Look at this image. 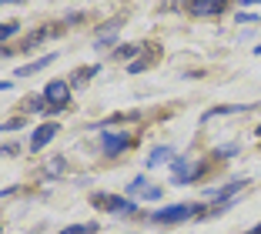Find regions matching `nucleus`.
<instances>
[{"instance_id": "nucleus-23", "label": "nucleus", "mask_w": 261, "mask_h": 234, "mask_svg": "<svg viewBox=\"0 0 261 234\" xmlns=\"http://www.w3.org/2000/svg\"><path fill=\"white\" fill-rule=\"evenodd\" d=\"M254 54H261V44H258V47H254Z\"/></svg>"}, {"instance_id": "nucleus-15", "label": "nucleus", "mask_w": 261, "mask_h": 234, "mask_svg": "<svg viewBox=\"0 0 261 234\" xmlns=\"http://www.w3.org/2000/svg\"><path fill=\"white\" fill-rule=\"evenodd\" d=\"M17 31H20L17 23H0V44H4V40H10V37H14Z\"/></svg>"}, {"instance_id": "nucleus-5", "label": "nucleus", "mask_w": 261, "mask_h": 234, "mask_svg": "<svg viewBox=\"0 0 261 234\" xmlns=\"http://www.w3.org/2000/svg\"><path fill=\"white\" fill-rule=\"evenodd\" d=\"M54 134H57V124H44V127H37V131H34V137H31V151H40L44 144H50V141H54Z\"/></svg>"}, {"instance_id": "nucleus-19", "label": "nucleus", "mask_w": 261, "mask_h": 234, "mask_svg": "<svg viewBox=\"0 0 261 234\" xmlns=\"http://www.w3.org/2000/svg\"><path fill=\"white\" fill-rule=\"evenodd\" d=\"M64 167H61V161H50V167H47V174H61Z\"/></svg>"}, {"instance_id": "nucleus-13", "label": "nucleus", "mask_w": 261, "mask_h": 234, "mask_svg": "<svg viewBox=\"0 0 261 234\" xmlns=\"http://www.w3.org/2000/svg\"><path fill=\"white\" fill-rule=\"evenodd\" d=\"M61 234H97V224H70Z\"/></svg>"}, {"instance_id": "nucleus-17", "label": "nucleus", "mask_w": 261, "mask_h": 234, "mask_svg": "<svg viewBox=\"0 0 261 234\" xmlns=\"http://www.w3.org/2000/svg\"><path fill=\"white\" fill-rule=\"evenodd\" d=\"M20 124H23V117H14V121H4V124H0V131H17Z\"/></svg>"}, {"instance_id": "nucleus-8", "label": "nucleus", "mask_w": 261, "mask_h": 234, "mask_svg": "<svg viewBox=\"0 0 261 234\" xmlns=\"http://www.w3.org/2000/svg\"><path fill=\"white\" fill-rule=\"evenodd\" d=\"M194 174H198V167H188V161H177V164L171 167V177H174L177 184H188Z\"/></svg>"}, {"instance_id": "nucleus-21", "label": "nucleus", "mask_w": 261, "mask_h": 234, "mask_svg": "<svg viewBox=\"0 0 261 234\" xmlns=\"http://www.w3.org/2000/svg\"><path fill=\"white\" fill-rule=\"evenodd\" d=\"M7 87H14V84H7V81H0V91H7Z\"/></svg>"}, {"instance_id": "nucleus-16", "label": "nucleus", "mask_w": 261, "mask_h": 234, "mask_svg": "<svg viewBox=\"0 0 261 234\" xmlns=\"http://www.w3.org/2000/svg\"><path fill=\"white\" fill-rule=\"evenodd\" d=\"M138 50H141V44H124V47H117L114 57L121 61V57H130V54H138Z\"/></svg>"}, {"instance_id": "nucleus-9", "label": "nucleus", "mask_w": 261, "mask_h": 234, "mask_svg": "<svg viewBox=\"0 0 261 234\" xmlns=\"http://www.w3.org/2000/svg\"><path fill=\"white\" fill-rule=\"evenodd\" d=\"M47 64H54V54H47V57H40V61H34V64H23V67H17V77H31V74H37L40 67H47Z\"/></svg>"}, {"instance_id": "nucleus-20", "label": "nucleus", "mask_w": 261, "mask_h": 234, "mask_svg": "<svg viewBox=\"0 0 261 234\" xmlns=\"http://www.w3.org/2000/svg\"><path fill=\"white\" fill-rule=\"evenodd\" d=\"M10 4H20V0H0V7H10Z\"/></svg>"}, {"instance_id": "nucleus-11", "label": "nucleus", "mask_w": 261, "mask_h": 234, "mask_svg": "<svg viewBox=\"0 0 261 234\" xmlns=\"http://www.w3.org/2000/svg\"><path fill=\"white\" fill-rule=\"evenodd\" d=\"M238 111H251V107H245V104H228V107H215V111H207V114H204V121H207V117H218V114H238Z\"/></svg>"}, {"instance_id": "nucleus-7", "label": "nucleus", "mask_w": 261, "mask_h": 234, "mask_svg": "<svg viewBox=\"0 0 261 234\" xmlns=\"http://www.w3.org/2000/svg\"><path fill=\"white\" fill-rule=\"evenodd\" d=\"M191 10H194L198 17H218V14L224 10V0H198Z\"/></svg>"}, {"instance_id": "nucleus-14", "label": "nucleus", "mask_w": 261, "mask_h": 234, "mask_svg": "<svg viewBox=\"0 0 261 234\" xmlns=\"http://www.w3.org/2000/svg\"><path fill=\"white\" fill-rule=\"evenodd\" d=\"M97 74V67H81L74 70V77H70V84H81V81H91V77Z\"/></svg>"}, {"instance_id": "nucleus-22", "label": "nucleus", "mask_w": 261, "mask_h": 234, "mask_svg": "<svg viewBox=\"0 0 261 234\" xmlns=\"http://www.w3.org/2000/svg\"><path fill=\"white\" fill-rule=\"evenodd\" d=\"M248 234H261V224H254V227H251V231H248Z\"/></svg>"}, {"instance_id": "nucleus-3", "label": "nucleus", "mask_w": 261, "mask_h": 234, "mask_svg": "<svg viewBox=\"0 0 261 234\" xmlns=\"http://www.w3.org/2000/svg\"><path fill=\"white\" fill-rule=\"evenodd\" d=\"M94 207H100V211H121V214H134V204L124 201V197H114V194H94L91 197Z\"/></svg>"}, {"instance_id": "nucleus-6", "label": "nucleus", "mask_w": 261, "mask_h": 234, "mask_svg": "<svg viewBox=\"0 0 261 234\" xmlns=\"http://www.w3.org/2000/svg\"><path fill=\"white\" fill-rule=\"evenodd\" d=\"M130 194H138V197H147V201H158L161 197V188H154V184H147L144 177H138V181H130Z\"/></svg>"}, {"instance_id": "nucleus-12", "label": "nucleus", "mask_w": 261, "mask_h": 234, "mask_svg": "<svg viewBox=\"0 0 261 234\" xmlns=\"http://www.w3.org/2000/svg\"><path fill=\"white\" fill-rule=\"evenodd\" d=\"M241 188H245V181H231V184H224V188L218 191V201L224 204V201H228L231 194H234V191H241Z\"/></svg>"}, {"instance_id": "nucleus-18", "label": "nucleus", "mask_w": 261, "mask_h": 234, "mask_svg": "<svg viewBox=\"0 0 261 234\" xmlns=\"http://www.w3.org/2000/svg\"><path fill=\"white\" fill-rule=\"evenodd\" d=\"M238 23H258V17L254 14H238Z\"/></svg>"}, {"instance_id": "nucleus-4", "label": "nucleus", "mask_w": 261, "mask_h": 234, "mask_svg": "<svg viewBox=\"0 0 261 234\" xmlns=\"http://www.w3.org/2000/svg\"><path fill=\"white\" fill-rule=\"evenodd\" d=\"M100 147H104L108 158H114V154H121L124 147H130V137L127 134H104L100 137Z\"/></svg>"}, {"instance_id": "nucleus-24", "label": "nucleus", "mask_w": 261, "mask_h": 234, "mask_svg": "<svg viewBox=\"0 0 261 234\" xmlns=\"http://www.w3.org/2000/svg\"><path fill=\"white\" fill-rule=\"evenodd\" d=\"M258 137H261V124H258Z\"/></svg>"}, {"instance_id": "nucleus-1", "label": "nucleus", "mask_w": 261, "mask_h": 234, "mask_svg": "<svg viewBox=\"0 0 261 234\" xmlns=\"http://www.w3.org/2000/svg\"><path fill=\"white\" fill-rule=\"evenodd\" d=\"M194 211H198V207H191V204H171V207H161V211H154L151 218L158 221V224H177V221H188Z\"/></svg>"}, {"instance_id": "nucleus-2", "label": "nucleus", "mask_w": 261, "mask_h": 234, "mask_svg": "<svg viewBox=\"0 0 261 234\" xmlns=\"http://www.w3.org/2000/svg\"><path fill=\"white\" fill-rule=\"evenodd\" d=\"M44 104H50V114L67 104V81H50L44 87Z\"/></svg>"}, {"instance_id": "nucleus-10", "label": "nucleus", "mask_w": 261, "mask_h": 234, "mask_svg": "<svg viewBox=\"0 0 261 234\" xmlns=\"http://www.w3.org/2000/svg\"><path fill=\"white\" fill-rule=\"evenodd\" d=\"M164 158H171V147H154V151L147 154V167H158Z\"/></svg>"}]
</instances>
